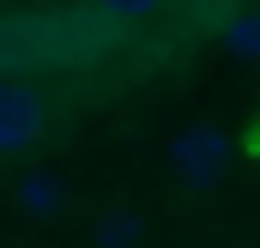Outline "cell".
Wrapping results in <instances>:
<instances>
[{"label": "cell", "mask_w": 260, "mask_h": 248, "mask_svg": "<svg viewBox=\"0 0 260 248\" xmlns=\"http://www.w3.org/2000/svg\"><path fill=\"white\" fill-rule=\"evenodd\" d=\"M230 158H236V139L224 133V127H188V133H176L170 139V170H176V182L188 188V194H206V188L224 182V170H230Z\"/></svg>", "instance_id": "1"}, {"label": "cell", "mask_w": 260, "mask_h": 248, "mask_svg": "<svg viewBox=\"0 0 260 248\" xmlns=\"http://www.w3.org/2000/svg\"><path fill=\"white\" fill-rule=\"evenodd\" d=\"M43 121H49L43 91L24 85V79H0V158L37 145V139H43Z\"/></svg>", "instance_id": "2"}, {"label": "cell", "mask_w": 260, "mask_h": 248, "mask_svg": "<svg viewBox=\"0 0 260 248\" xmlns=\"http://www.w3.org/2000/svg\"><path fill=\"white\" fill-rule=\"evenodd\" d=\"M18 212L37 218V224L61 218V212H67V182H61V176H49V170H30V176L18 182Z\"/></svg>", "instance_id": "3"}, {"label": "cell", "mask_w": 260, "mask_h": 248, "mask_svg": "<svg viewBox=\"0 0 260 248\" xmlns=\"http://www.w3.org/2000/svg\"><path fill=\"white\" fill-rule=\"evenodd\" d=\"M139 236H145V212H139V206H109V212L97 218V236H91V242L97 248H133Z\"/></svg>", "instance_id": "4"}, {"label": "cell", "mask_w": 260, "mask_h": 248, "mask_svg": "<svg viewBox=\"0 0 260 248\" xmlns=\"http://www.w3.org/2000/svg\"><path fill=\"white\" fill-rule=\"evenodd\" d=\"M218 37H224V49H230L236 61H260V12H236Z\"/></svg>", "instance_id": "5"}, {"label": "cell", "mask_w": 260, "mask_h": 248, "mask_svg": "<svg viewBox=\"0 0 260 248\" xmlns=\"http://www.w3.org/2000/svg\"><path fill=\"white\" fill-rule=\"evenodd\" d=\"M91 6H97L103 18H127V24H133V18H151L164 0H91Z\"/></svg>", "instance_id": "6"}, {"label": "cell", "mask_w": 260, "mask_h": 248, "mask_svg": "<svg viewBox=\"0 0 260 248\" xmlns=\"http://www.w3.org/2000/svg\"><path fill=\"white\" fill-rule=\"evenodd\" d=\"M248 151H254V158H260V121L248 127Z\"/></svg>", "instance_id": "7"}]
</instances>
